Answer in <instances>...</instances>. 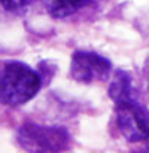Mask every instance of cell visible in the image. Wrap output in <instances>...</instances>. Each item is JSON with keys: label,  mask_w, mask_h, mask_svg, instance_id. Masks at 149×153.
<instances>
[{"label": "cell", "mask_w": 149, "mask_h": 153, "mask_svg": "<svg viewBox=\"0 0 149 153\" xmlns=\"http://www.w3.org/2000/svg\"><path fill=\"white\" fill-rule=\"evenodd\" d=\"M30 1L31 0H0L4 10L12 12V13H19V12L25 10L28 7Z\"/></svg>", "instance_id": "cell-7"}, {"label": "cell", "mask_w": 149, "mask_h": 153, "mask_svg": "<svg viewBox=\"0 0 149 153\" xmlns=\"http://www.w3.org/2000/svg\"><path fill=\"white\" fill-rule=\"evenodd\" d=\"M115 117L119 132L130 143L149 140V108L137 98L115 102Z\"/></svg>", "instance_id": "cell-3"}, {"label": "cell", "mask_w": 149, "mask_h": 153, "mask_svg": "<svg viewBox=\"0 0 149 153\" xmlns=\"http://www.w3.org/2000/svg\"><path fill=\"white\" fill-rule=\"evenodd\" d=\"M93 3L94 0H51L49 12L55 18H66Z\"/></svg>", "instance_id": "cell-6"}, {"label": "cell", "mask_w": 149, "mask_h": 153, "mask_svg": "<svg viewBox=\"0 0 149 153\" xmlns=\"http://www.w3.org/2000/svg\"><path fill=\"white\" fill-rule=\"evenodd\" d=\"M145 79H146V85L149 89V59L146 61V65H145Z\"/></svg>", "instance_id": "cell-8"}, {"label": "cell", "mask_w": 149, "mask_h": 153, "mask_svg": "<svg viewBox=\"0 0 149 153\" xmlns=\"http://www.w3.org/2000/svg\"><path fill=\"white\" fill-rule=\"evenodd\" d=\"M112 71V62L97 52L76 51L70 61V77L79 83L106 82Z\"/></svg>", "instance_id": "cell-4"}, {"label": "cell", "mask_w": 149, "mask_h": 153, "mask_svg": "<svg viewBox=\"0 0 149 153\" xmlns=\"http://www.w3.org/2000/svg\"><path fill=\"white\" fill-rule=\"evenodd\" d=\"M43 76L21 61H7L0 65V102L18 107L37 95Z\"/></svg>", "instance_id": "cell-1"}, {"label": "cell", "mask_w": 149, "mask_h": 153, "mask_svg": "<svg viewBox=\"0 0 149 153\" xmlns=\"http://www.w3.org/2000/svg\"><path fill=\"white\" fill-rule=\"evenodd\" d=\"M109 97L113 102H121L130 98H137V89L134 86L133 77L125 70H115L109 83Z\"/></svg>", "instance_id": "cell-5"}, {"label": "cell", "mask_w": 149, "mask_h": 153, "mask_svg": "<svg viewBox=\"0 0 149 153\" xmlns=\"http://www.w3.org/2000/svg\"><path fill=\"white\" fill-rule=\"evenodd\" d=\"M16 140L27 153H61L70 144V134L63 126L27 122L18 129Z\"/></svg>", "instance_id": "cell-2"}]
</instances>
